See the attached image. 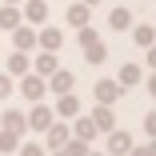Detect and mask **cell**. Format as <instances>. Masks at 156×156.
Instances as JSON below:
<instances>
[{
  "mask_svg": "<svg viewBox=\"0 0 156 156\" xmlns=\"http://www.w3.org/2000/svg\"><path fill=\"white\" fill-rule=\"evenodd\" d=\"M72 136L84 140V144L96 140V124H92V116H72Z\"/></svg>",
  "mask_w": 156,
  "mask_h": 156,
  "instance_id": "cell-9",
  "label": "cell"
},
{
  "mask_svg": "<svg viewBox=\"0 0 156 156\" xmlns=\"http://www.w3.org/2000/svg\"><path fill=\"white\" fill-rule=\"evenodd\" d=\"M20 16H24V24H44L48 20V0H20Z\"/></svg>",
  "mask_w": 156,
  "mask_h": 156,
  "instance_id": "cell-3",
  "label": "cell"
},
{
  "mask_svg": "<svg viewBox=\"0 0 156 156\" xmlns=\"http://www.w3.org/2000/svg\"><path fill=\"white\" fill-rule=\"evenodd\" d=\"M84 4H88V8H92V4H100V0H84Z\"/></svg>",
  "mask_w": 156,
  "mask_h": 156,
  "instance_id": "cell-33",
  "label": "cell"
},
{
  "mask_svg": "<svg viewBox=\"0 0 156 156\" xmlns=\"http://www.w3.org/2000/svg\"><path fill=\"white\" fill-rule=\"evenodd\" d=\"M92 124H96V132H112V128H116L112 104H96V108H92Z\"/></svg>",
  "mask_w": 156,
  "mask_h": 156,
  "instance_id": "cell-11",
  "label": "cell"
},
{
  "mask_svg": "<svg viewBox=\"0 0 156 156\" xmlns=\"http://www.w3.org/2000/svg\"><path fill=\"white\" fill-rule=\"evenodd\" d=\"M56 116H64V120H72V116H80V100L72 96V92H64V96H56V108H52Z\"/></svg>",
  "mask_w": 156,
  "mask_h": 156,
  "instance_id": "cell-13",
  "label": "cell"
},
{
  "mask_svg": "<svg viewBox=\"0 0 156 156\" xmlns=\"http://www.w3.org/2000/svg\"><path fill=\"white\" fill-rule=\"evenodd\" d=\"M16 148H20V132L0 128V152H16Z\"/></svg>",
  "mask_w": 156,
  "mask_h": 156,
  "instance_id": "cell-22",
  "label": "cell"
},
{
  "mask_svg": "<svg viewBox=\"0 0 156 156\" xmlns=\"http://www.w3.org/2000/svg\"><path fill=\"white\" fill-rule=\"evenodd\" d=\"M132 40H136L140 48L156 44V28H152V24H136V28H132Z\"/></svg>",
  "mask_w": 156,
  "mask_h": 156,
  "instance_id": "cell-20",
  "label": "cell"
},
{
  "mask_svg": "<svg viewBox=\"0 0 156 156\" xmlns=\"http://www.w3.org/2000/svg\"><path fill=\"white\" fill-rule=\"evenodd\" d=\"M140 80H144V68H140V64H124V68H120V76H116V84H120V88H136Z\"/></svg>",
  "mask_w": 156,
  "mask_h": 156,
  "instance_id": "cell-15",
  "label": "cell"
},
{
  "mask_svg": "<svg viewBox=\"0 0 156 156\" xmlns=\"http://www.w3.org/2000/svg\"><path fill=\"white\" fill-rule=\"evenodd\" d=\"M104 136H108V156H128V148H132V136H128V132L112 128V132H104Z\"/></svg>",
  "mask_w": 156,
  "mask_h": 156,
  "instance_id": "cell-8",
  "label": "cell"
},
{
  "mask_svg": "<svg viewBox=\"0 0 156 156\" xmlns=\"http://www.w3.org/2000/svg\"><path fill=\"white\" fill-rule=\"evenodd\" d=\"M0 128H12V132H24V128H28V124H24V112L8 108L4 116H0Z\"/></svg>",
  "mask_w": 156,
  "mask_h": 156,
  "instance_id": "cell-19",
  "label": "cell"
},
{
  "mask_svg": "<svg viewBox=\"0 0 156 156\" xmlns=\"http://www.w3.org/2000/svg\"><path fill=\"white\" fill-rule=\"evenodd\" d=\"M24 16H20V4H0V32H12V28H20Z\"/></svg>",
  "mask_w": 156,
  "mask_h": 156,
  "instance_id": "cell-10",
  "label": "cell"
},
{
  "mask_svg": "<svg viewBox=\"0 0 156 156\" xmlns=\"http://www.w3.org/2000/svg\"><path fill=\"white\" fill-rule=\"evenodd\" d=\"M12 92H16L12 76H8V72H0V100H4V96H12Z\"/></svg>",
  "mask_w": 156,
  "mask_h": 156,
  "instance_id": "cell-26",
  "label": "cell"
},
{
  "mask_svg": "<svg viewBox=\"0 0 156 156\" xmlns=\"http://www.w3.org/2000/svg\"><path fill=\"white\" fill-rule=\"evenodd\" d=\"M128 156H148V144H140V148L132 144V148H128Z\"/></svg>",
  "mask_w": 156,
  "mask_h": 156,
  "instance_id": "cell-29",
  "label": "cell"
},
{
  "mask_svg": "<svg viewBox=\"0 0 156 156\" xmlns=\"http://www.w3.org/2000/svg\"><path fill=\"white\" fill-rule=\"evenodd\" d=\"M32 64H36V72H40V76H52V72L60 68V60H56V52H44V48H40Z\"/></svg>",
  "mask_w": 156,
  "mask_h": 156,
  "instance_id": "cell-16",
  "label": "cell"
},
{
  "mask_svg": "<svg viewBox=\"0 0 156 156\" xmlns=\"http://www.w3.org/2000/svg\"><path fill=\"white\" fill-rule=\"evenodd\" d=\"M108 24L116 28V32H128V28H132V12L128 8H112L108 12Z\"/></svg>",
  "mask_w": 156,
  "mask_h": 156,
  "instance_id": "cell-17",
  "label": "cell"
},
{
  "mask_svg": "<svg viewBox=\"0 0 156 156\" xmlns=\"http://www.w3.org/2000/svg\"><path fill=\"white\" fill-rule=\"evenodd\" d=\"M36 44L44 52H56L60 44H64V32H60V28H40V32H36Z\"/></svg>",
  "mask_w": 156,
  "mask_h": 156,
  "instance_id": "cell-12",
  "label": "cell"
},
{
  "mask_svg": "<svg viewBox=\"0 0 156 156\" xmlns=\"http://www.w3.org/2000/svg\"><path fill=\"white\" fill-rule=\"evenodd\" d=\"M144 60H148V64L156 68V44H148V56H144Z\"/></svg>",
  "mask_w": 156,
  "mask_h": 156,
  "instance_id": "cell-30",
  "label": "cell"
},
{
  "mask_svg": "<svg viewBox=\"0 0 156 156\" xmlns=\"http://www.w3.org/2000/svg\"><path fill=\"white\" fill-rule=\"evenodd\" d=\"M88 156H108V152H92V148H88Z\"/></svg>",
  "mask_w": 156,
  "mask_h": 156,
  "instance_id": "cell-32",
  "label": "cell"
},
{
  "mask_svg": "<svg viewBox=\"0 0 156 156\" xmlns=\"http://www.w3.org/2000/svg\"><path fill=\"white\" fill-rule=\"evenodd\" d=\"M20 96H28L32 104H36V100H44V96H48V80H44L40 72H32V68H28V72L20 76Z\"/></svg>",
  "mask_w": 156,
  "mask_h": 156,
  "instance_id": "cell-1",
  "label": "cell"
},
{
  "mask_svg": "<svg viewBox=\"0 0 156 156\" xmlns=\"http://www.w3.org/2000/svg\"><path fill=\"white\" fill-rule=\"evenodd\" d=\"M68 24H72V28H84V24H88V4H84V0L68 4Z\"/></svg>",
  "mask_w": 156,
  "mask_h": 156,
  "instance_id": "cell-18",
  "label": "cell"
},
{
  "mask_svg": "<svg viewBox=\"0 0 156 156\" xmlns=\"http://www.w3.org/2000/svg\"><path fill=\"white\" fill-rule=\"evenodd\" d=\"M120 84L116 80H96V88H92V96H96V104H116L120 100Z\"/></svg>",
  "mask_w": 156,
  "mask_h": 156,
  "instance_id": "cell-6",
  "label": "cell"
},
{
  "mask_svg": "<svg viewBox=\"0 0 156 156\" xmlns=\"http://www.w3.org/2000/svg\"><path fill=\"white\" fill-rule=\"evenodd\" d=\"M48 80V96H64V92H72L76 88V76L68 72V68H56L52 76H44Z\"/></svg>",
  "mask_w": 156,
  "mask_h": 156,
  "instance_id": "cell-4",
  "label": "cell"
},
{
  "mask_svg": "<svg viewBox=\"0 0 156 156\" xmlns=\"http://www.w3.org/2000/svg\"><path fill=\"white\" fill-rule=\"evenodd\" d=\"M148 156H156V140H152V144H148Z\"/></svg>",
  "mask_w": 156,
  "mask_h": 156,
  "instance_id": "cell-31",
  "label": "cell"
},
{
  "mask_svg": "<svg viewBox=\"0 0 156 156\" xmlns=\"http://www.w3.org/2000/svg\"><path fill=\"white\" fill-rule=\"evenodd\" d=\"M52 156H64V152H60V148H56V152H52Z\"/></svg>",
  "mask_w": 156,
  "mask_h": 156,
  "instance_id": "cell-35",
  "label": "cell"
},
{
  "mask_svg": "<svg viewBox=\"0 0 156 156\" xmlns=\"http://www.w3.org/2000/svg\"><path fill=\"white\" fill-rule=\"evenodd\" d=\"M4 4H20V0H4Z\"/></svg>",
  "mask_w": 156,
  "mask_h": 156,
  "instance_id": "cell-34",
  "label": "cell"
},
{
  "mask_svg": "<svg viewBox=\"0 0 156 156\" xmlns=\"http://www.w3.org/2000/svg\"><path fill=\"white\" fill-rule=\"evenodd\" d=\"M152 28H156V24H152Z\"/></svg>",
  "mask_w": 156,
  "mask_h": 156,
  "instance_id": "cell-36",
  "label": "cell"
},
{
  "mask_svg": "<svg viewBox=\"0 0 156 156\" xmlns=\"http://www.w3.org/2000/svg\"><path fill=\"white\" fill-rule=\"evenodd\" d=\"M52 120H56V112H52V108H48L44 100H36L32 108L24 112V124H28V128H32V132H44V128H48Z\"/></svg>",
  "mask_w": 156,
  "mask_h": 156,
  "instance_id": "cell-2",
  "label": "cell"
},
{
  "mask_svg": "<svg viewBox=\"0 0 156 156\" xmlns=\"http://www.w3.org/2000/svg\"><path fill=\"white\" fill-rule=\"evenodd\" d=\"M12 44H16V52H32V48H36V28H32V24L12 28Z\"/></svg>",
  "mask_w": 156,
  "mask_h": 156,
  "instance_id": "cell-7",
  "label": "cell"
},
{
  "mask_svg": "<svg viewBox=\"0 0 156 156\" xmlns=\"http://www.w3.org/2000/svg\"><path fill=\"white\" fill-rule=\"evenodd\" d=\"M144 132L156 140V112H148V116H144Z\"/></svg>",
  "mask_w": 156,
  "mask_h": 156,
  "instance_id": "cell-27",
  "label": "cell"
},
{
  "mask_svg": "<svg viewBox=\"0 0 156 156\" xmlns=\"http://www.w3.org/2000/svg\"><path fill=\"white\" fill-rule=\"evenodd\" d=\"M68 136H72V132H68V124H60V120H52L48 128H44V148H48V152H56V148H64V144H68Z\"/></svg>",
  "mask_w": 156,
  "mask_h": 156,
  "instance_id": "cell-5",
  "label": "cell"
},
{
  "mask_svg": "<svg viewBox=\"0 0 156 156\" xmlns=\"http://www.w3.org/2000/svg\"><path fill=\"white\" fill-rule=\"evenodd\" d=\"M144 84H148V96H152V100H156V68H152V76H148V80H144Z\"/></svg>",
  "mask_w": 156,
  "mask_h": 156,
  "instance_id": "cell-28",
  "label": "cell"
},
{
  "mask_svg": "<svg viewBox=\"0 0 156 156\" xmlns=\"http://www.w3.org/2000/svg\"><path fill=\"white\" fill-rule=\"evenodd\" d=\"M28 68H32V60H28V52H12V56L4 60V72H8V76H24Z\"/></svg>",
  "mask_w": 156,
  "mask_h": 156,
  "instance_id": "cell-14",
  "label": "cell"
},
{
  "mask_svg": "<svg viewBox=\"0 0 156 156\" xmlns=\"http://www.w3.org/2000/svg\"><path fill=\"white\" fill-rule=\"evenodd\" d=\"M60 152H64V156H88V144H84V140H76V136H68V144L60 148Z\"/></svg>",
  "mask_w": 156,
  "mask_h": 156,
  "instance_id": "cell-24",
  "label": "cell"
},
{
  "mask_svg": "<svg viewBox=\"0 0 156 156\" xmlns=\"http://www.w3.org/2000/svg\"><path fill=\"white\" fill-rule=\"evenodd\" d=\"M76 40H80V48H88V44H96V28H92V24L76 28Z\"/></svg>",
  "mask_w": 156,
  "mask_h": 156,
  "instance_id": "cell-25",
  "label": "cell"
},
{
  "mask_svg": "<svg viewBox=\"0 0 156 156\" xmlns=\"http://www.w3.org/2000/svg\"><path fill=\"white\" fill-rule=\"evenodd\" d=\"M84 60H88V64H104V60H108V48L96 40V44H88L84 48Z\"/></svg>",
  "mask_w": 156,
  "mask_h": 156,
  "instance_id": "cell-21",
  "label": "cell"
},
{
  "mask_svg": "<svg viewBox=\"0 0 156 156\" xmlns=\"http://www.w3.org/2000/svg\"><path fill=\"white\" fill-rule=\"evenodd\" d=\"M20 156H48V148L44 144H36V140H20V148H16Z\"/></svg>",
  "mask_w": 156,
  "mask_h": 156,
  "instance_id": "cell-23",
  "label": "cell"
}]
</instances>
